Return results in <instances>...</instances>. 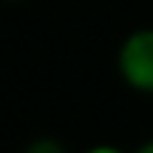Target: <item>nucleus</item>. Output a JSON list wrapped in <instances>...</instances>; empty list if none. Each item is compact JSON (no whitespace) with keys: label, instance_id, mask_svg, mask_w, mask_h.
Instances as JSON below:
<instances>
[{"label":"nucleus","instance_id":"obj_1","mask_svg":"<svg viewBox=\"0 0 153 153\" xmlns=\"http://www.w3.org/2000/svg\"><path fill=\"white\" fill-rule=\"evenodd\" d=\"M116 71L136 94L153 97V28H136L122 40Z\"/></svg>","mask_w":153,"mask_h":153},{"label":"nucleus","instance_id":"obj_2","mask_svg":"<svg viewBox=\"0 0 153 153\" xmlns=\"http://www.w3.org/2000/svg\"><path fill=\"white\" fill-rule=\"evenodd\" d=\"M23 153H68V148L54 136H40V139H31L23 148Z\"/></svg>","mask_w":153,"mask_h":153},{"label":"nucleus","instance_id":"obj_3","mask_svg":"<svg viewBox=\"0 0 153 153\" xmlns=\"http://www.w3.org/2000/svg\"><path fill=\"white\" fill-rule=\"evenodd\" d=\"M85 153H125V150L116 148V145H94V148H88Z\"/></svg>","mask_w":153,"mask_h":153},{"label":"nucleus","instance_id":"obj_4","mask_svg":"<svg viewBox=\"0 0 153 153\" xmlns=\"http://www.w3.org/2000/svg\"><path fill=\"white\" fill-rule=\"evenodd\" d=\"M136 153H153V139H148L145 145H139V148H136Z\"/></svg>","mask_w":153,"mask_h":153},{"label":"nucleus","instance_id":"obj_5","mask_svg":"<svg viewBox=\"0 0 153 153\" xmlns=\"http://www.w3.org/2000/svg\"><path fill=\"white\" fill-rule=\"evenodd\" d=\"M6 3H17V0H6Z\"/></svg>","mask_w":153,"mask_h":153}]
</instances>
